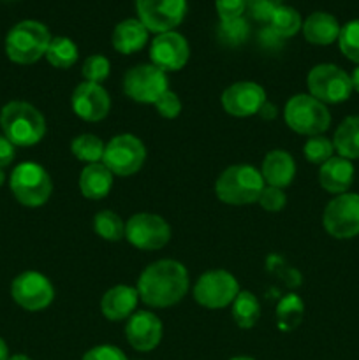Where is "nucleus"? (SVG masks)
<instances>
[{
  "label": "nucleus",
  "mask_w": 359,
  "mask_h": 360,
  "mask_svg": "<svg viewBox=\"0 0 359 360\" xmlns=\"http://www.w3.org/2000/svg\"><path fill=\"white\" fill-rule=\"evenodd\" d=\"M189 273L182 262L162 259L144 267L137 280V294L148 308H171L189 292Z\"/></svg>",
  "instance_id": "1"
},
{
  "label": "nucleus",
  "mask_w": 359,
  "mask_h": 360,
  "mask_svg": "<svg viewBox=\"0 0 359 360\" xmlns=\"http://www.w3.org/2000/svg\"><path fill=\"white\" fill-rule=\"evenodd\" d=\"M0 127L4 136L14 146H34L46 134V120L37 108L23 101H13L0 111Z\"/></svg>",
  "instance_id": "2"
},
{
  "label": "nucleus",
  "mask_w": 359,
  "mask_h": 360,
  "mask_svg": "<svg viewBox=\"0 0 359 360\" xmlns=\"http://www.w3.org/2000/svg\"><path fill=\"white\" fill-rule=\"evenodd\" d=\"M264 186L266 183L259 169L248 164H238L229 165L220 172L215 183V193L218 200L229 206H246L259 200Z\"/></svg>",
  "instance_id": "3"
},
{
  "label": "nucleus",
  "mask_w": 359,
  "mask_h": 360,
  "mask_svg": "<svg viewBox=\"0 0 359 360\" xmlns=\"http://www.w3.org/2000/svg\"><path fill=\"white\" fill-rule=\"evenodd\" d=\"M51 34L46 25L25 20L14 25L6 37V53L9 60L20 65H30L46 56Z\"/></svg>",
  "instance_id": "4"
},
{
  "label": "nucleus",
  "mask_w": 359,
  "mask_h": 360,
  "mask_svg": "<svg viewBox=\"0 0 359 360\" xmlns=\"http://www.w3.org/2000/svg\"><path fill=\"white\" fill-rule=\"evenodd\" d=\"M284 120L299 136H322L331 125V115L326 104L310 94L292 95L284 109Z\"/></svg>",
  "instance_id": "5"
},
{
  "label": "nucleus",
  "mask_w": 359,
  "mask_h": 360,
  "mask_svg": "<svg viewBox=\"0 0 359 360\" xmlns=\"http://www.w3.org/2000/svg\"><path fill=\"white\" fill-rule=\"evenodd\" d=\"M9 185L18 202L27 207L42 206L53 193V181L48 171L35 162H23L14 167Z\"/></svg>",
  "instance_id": "6"
},
{
  "label": "nucleus",
  "mask_w": 359,
  "mask_h": 360,
  "mask_svg": "<svg viewBox=\"0 0 359 360\" xmlns=\"http://www.w3.org/2000/svg\"><path fill=\"white\" fill-rule=\"evenodd\" d=\"M146 160V148L139 137L132 134H118L106 144L102 164L113 172V176H132L141 171Z\"/></svg>",
  "instance_id": "7"
},
{
  "label": "nucleus",
  "mask_w": 359,
  "mask_h": 360,
  "mask_svg": "<svg viewBox=\"0 0 359 360\" xmlns=\"http://www.w3.org/2000/svg\"><path fill=\"white\" fill-rule=\"evenodd\" d=\"M308 91L322 104H340L352 94L351 76L333 63H319L306 77Z\"/></svg>",
  "instance_id": "8"
},
{
  "label": "nucleus",
  "mask_w": 359,
  "mask_h": 360,
  "mask_svg": "<svg viewBox=\"0 0 359 360\" xmlns=\"http://www.w3.org/2000/svg\"><path fill=\"white\" fill-rule=\"evenodd\" d=\"M239 294V283L229 271L213 269L201 274L194 285V299L206 309H224Z\"/></svg>",
  "instance_id": "9"
},
{
  "label": "nucleus",
  "mask_w": 359,
  "mask_h": 360,
  "mask_svg": "<svg viewBox=\"0 0 359 360\" xmlns=\"http://www.w3.org/2000/svg\"><path fill=\"white\" fill-rule=\"evenodd\" d=\"M123 94L139 104H155L162 94L169 90V81L164 70L153 63H141L132 67L123 76Z\"/></svg>",
  "instance_id": "10"
},
{
  "label": "nucleus",
  "mask_w": 359,
  "mask_h": 360,
  "mask_svg": "<svg viewBox=\"0 0 359 360\" xmlns=\"http://www.w3.org/2000/svg\"><path fill=\"white\" fill-rule=\"evenodd\" d=\"M324 229L334 239L359 236V193H341L327 202L322 214Z\"/></svg>",
  "instance_id": "11"
},
{
  "label": "nucleus",
  "mask_w": 359,
  "mask_h": 360,
  "mask_svg": "<svg viewBox=\"0 0 359 360\" xmlns=\"http://www.w3.org/2000/svg\"><path fill=\"white\" fill-rule=\"evenodd\" d=\"M125 239L137 250L155 252L171 239V227L158 214L137 213L125 221Z\"/></svg>",
  "instance_id": "12"
},
{
  "label": "nucleus",
  "mask_w": 359,
  "mask_h": 360,
  "mask_svg": "<svg viewBox=\"0 0 359 360\" xmlns=\"http://www.w3.org/2000/svg\"><path fill=\"white\" fill-rule=\"evenodd\" d=\"M11 295L14 302L27 311H42L55 299V288L44 274L37 271H27L14 278L11 285Z\"/></svg>",
  "instance_id": "13"
},
{
  "label": "nucleus",
  "mask_w": 359,
  "mask_h": 360,
  "mask_svg": "<svg viewBox=\"0 0 359 360\" xmlns=\"http://www.w3.org/2000/svg\"><path fill=\"white\" fill-rule=\"evenodd\" d=\"M139 21L148 32H171L187 14V0H136Z\"/></svg>",
  "instance_id": "14"
},
{
  "label": "nucleus",
  "mask_w": 359,
  "mask_h": 360,
  "mask_svg": "<svg viewBox=\"0 0 359 360\" xmlns=\"http://www.w3.org/2000/svg\"><path fill=\"white\" fill-rule=\"evenodd\" d=\"M190 48L187 39L178 32H164L151 41L150 60L155 67L164 72H176L187 65Z\"/></svg>",
  "instance_id": "15"
},
{
  "label": "nucleus",
  "mask_w": 359,
  "mask_h": 360,
  "mask_svg": "<svg viewBox=\"0 0 359 360\" xmlns=\"http://www.w3.org/2000/svg\"><path fill=\"white\" fill-rule=\"evenodd\" d=\"M266 91L253 81H238L227 86L222 94V108L227 115L236 118H248L259 112L266 102Z\"/></svg>",
  "instance_id": "16"
},
{
  "label": "nucleus",
  "mask_w": 359,
  "mask_h": 360,
  "mask_svg": "<svg viewBox=\"0 0 359 360\" xmlns=\"http://www.w3.org/2000/svg\"><path fill=\"white\" fill-rule=\"evenodd\" d=\"M70 105L77 118L84 122H101L111 111V97L102 84L84 81L74 88Z\"/></svg>",
  "instance_id": "17"
},
{
  "label": "nucleus",
  "mask_w": 359,
  "mask_h": 360,
  "mask_svg": "<svg viewBox=\"0 0 359 360\" xmlns=\"http://www.w3.org/2000/svg\"><path fill=\"white\" fill-rule=\"evenodd\" d=\"M125 338L130 347L137 352L155 350L162 340V322L151 311H136L125 326Z\"/></svg>",
  "instance_id": "18"
},
{
  "label": "nucleus",
  "mask_w": 359,
  "mask_h": 360,
  "mask_svg": "<svg viewBox=\"0 0 359 360\" xmlns=\"http://www.w3.org/2000/svg\"><path fill=\"white\" fill-rule=\"evenodd\" d=\"M137 301H139L137 288L129 285H116L102 295L101 311L109 322H122L129 320L136 313Z\"/></svg>",
  "instance_id": "19"
},
{
  "label": "nucleus",
  "mask_w": 359,
  "mask_h": 360,
  "mask_svg": "<svg viewBox=\"0 0 359 360\" xmlns=\"http://www.w3.org/2000/svg\"><path fill=\"white\" fill-rule=\"evenodd\" d=\"M260 174L267 186H277L284 190L294 181L296 162L292 155L285 150H273L264 157L260 165Z\"/></svg>",
  "instance_id": "20"
},
{
  "label": "nucleus",
  "mask_w": 359,
  "mask_h": 360,
  "mask_svg": "<svg viewBox=\"0 0 359 360\" xmlns=\"http://www.w3.org/2000/svg\"><path fill=\"white\" fill-rule=\"evenodd\" d=\"M354 181V165L344 157H331L319 169V183L326 192L333 195L347 193Z\"/></svg>",
  "instance_id": "21"
},
{
  "label": "nucleus",
  "mask_w": 359,
  "mask_h": 360,
  "mask_svg": "<svg viewBox=\"0 0 359 360\" xmlns=\"http://www.w3.org/2000/svg\"><path fill=\"white\" fill-rule=\"evenodd\" d=\"M303 35L310 44L315 46H329L338 41L340 35V23L336 18L329 13H312L303 21Z\"/></svg>",
  "instance_id": "22"
},
{
  "label": "nucleus",
  "mask_w": 359,
  "mask_h": 360,
  "mask_svg": "<svg viewBox=\"0 0 359 360\" xmlns=\"http://www.w3.org/2000/svg\"><path fill=\"white\" fill-rule=\"evenodd\" d=\"M148 42V28L139 20L120 21L113 30V48L122 55H132L144 48Z\"/></svg>",
  "instance_id": "23"
},
{
  "label": "nucleus",
  "mask_w": 359,
  "mask_h": 360,
  "mask_svg": "<svg viewBox=\"0 0 359 360\" xmlns=\"http://www.w3.org/2000/svg\"><path fill=\"white\" fill-rule=\"evenodd\" d=\"M113 188V172L102 162L88 164L80 174V190L87 199L101 200Z\"/></svg>",
  "instance_id": "24"
},
{
  "label": "nucleus",
  "mask_w": 359,
  "mask_h": 360,
  "mask_svg": "<svg viewBox=\"0 0 359 360\" xmlns=\"http://www.w3.org/2000/svg\"><path fill=\"white\" fill-rule=\"evenodd\" d=\"M334 150L347 160L359 158V116H347L334 130Z\"/></svg>",
  "instance_id": "25"
},
{
  "label": "nucleus",
  "mask_w": 359,
  "mask_h": 360,
  "mask_svg": "<svg viewBox=\"0 0 359 360\" xmlns=\"http://www.w3.org/2000/svg\"><path fill=\"white\" fill-rule=\"evenodd\" d=\"M231 313L239 329H252L260 319V304L252 292L239 290L231 304Z\"/></svg>",
  "instance_id": "26"
},
{
  "label": "nucleus",
  "mask_w": 359,
  "mask_h": 360,
  "mask_svg": "<svg viewBox=\"0 0 359 360\" xmlns=\"http://www.w3.org/2000/svg\"><path fill=\"white\" fill-rule=\"evenodd\" d=\"M277 327L282 333H291V330L298 329L301 323L303 316H305V302L299 295L287 294L285 297L280 299L277 304Z\"/></svg>",
  "instance_id": "27"
},
{
  "label": "nucleus",
  "mask_w": 359,
  "mask_h": 360,
  "mask_svg": "<svg viewBox=\"0 0 359 360\" xmlns=\"http://www.w3.org/2000/svg\"><path fill=\"white\" fill-rule=\"evenodd\" d=\"M80 58L77 46L69 37H53L46 51V60L55 69H70Z\"/></svg>",
  "instance_id": "28"
},
{
  "label": "nucleus",
  "mask_w": 359,
  "mask_h": 360,
  "mask_svg": "<svg viewBox=\"0 0 359 360\" xmlns=\"http://www.w3.org/2000/svg\"><path fill=\"white\" fill-rule=\"evenodd\" d=\"M267 27H270L278 37L285 41V39L292 37V35H296L299 30H301L303 27L301 14H299L296 9H292V7L280 6L277 11H275L273 16H271Z\"/></svg>",
  "instance_id": "29"
},
{
  "label": "nucleus",
  "mask_w": 359,
  "mask_h": 360,
  "mask_svg": "<svg viewBox=\"0 0 359 360\" xmlns=\"http://www.w3.org/2000/svg\"><path fill=\"white\" fill-rule=\"evenodd\" d=\"M106 144L102 143L101 137L94 136V134H81V136L74 137L70 143V151L74 157L87 164H97L102 162V155H104Z\"/></svg>",
  "instance_id": "30"
},
{
  "label": "nucleus",
  "mask_w": 359,
  "mask_h": 360,
  "mask_svg": "<svg viewBox=\"0 0 359 360\" xmlns=\"http://www.w3.org/2000/svg\"><path fill=\"white\" fill-rule=\"evenodd\" d=\"M94 231L104 241L116 243L125 238V224L115 211H99L94 217Z\"/></svg>",
  "instance_id": "31"
},
{
  "label": "nucleus",
  "mask_w": 359,
  "mask_h": 360,
  "mask_svg": "<svg viewBox=\"0 0 359 360\" xmlns=\"http://www.w3.org/2000/svg\"><path fill=\"white\" fill-rule=\"evenodd\" d=\"M250 27L245 18H236L231 21H220L217 27V39L224 46H241L248 39Z\"/></svg>",
  "instance_id": "32"
},
{
  "label": "nucleus",
  "mask_w": 359,
  "mask_h": 360,
  "mask_svg": "<svg viewBox=\"0 0 359 360\" xmlns=\"http://www.w3.org/2000/svg\"><path fill=\"white\" fill-rule=\"evenodd\" d=\"M334 153V146H333V141L327 139L324 136H313L310 137L308 141L305 143L303 146V155H305L306 160L310 164H315V165H322L324 162L329 160Z\"/></svg>",
  "instance_id": "33"
},
{
  "label": "nucleus",
  "mask_w": 359,
  "mask_h": 360,
  "mask_svg": "<svg viewBox=\"0 0 359 360\" xmlns=\"http://www.w3.org/2000/svg\"><path fill=\"white\" fill-rule=\"evenodd\" d=\"M338 46L351 62L359 65V20L348 21L347 25L341 27L340 35H338Z\"/></svg>",
  "instance_id": "34"
},
{
  "label": "nucleus",
  "mask_w": 359,
  "mask_h": 360,
  "mask_svg": "<svg viewBox=\"0 0 359 360\" xmlns=\"http://www.w3.org/2000/svg\"><path fill=\"white\" fill-rule=\"evenodd\" d=\"M109 72H111V63L104 55H90L81 67V74L88 83L101 84L102 81L108 79Z\"/></svg>",
  "instance_id": "35"
},
{
  "label": "nucleus",
  "mask_w": 359,
  "mask_h": 360,
  "mask_svg": "<svg viewBox=\"0 0 359 360\" xmlns=\"http://www.w3.org/2000/svg\"><path fill=\"white\" fill-rule=\"evenodd\" d=\"M257 202L267 213H278L287 204V197H285V192L282 188H277V186H264Z\"/></svg>",
  "instance_id": "36"
},
{
  "label": "nucleus",
  "mask_w": 359,
  "mask_h": 360,
  "mask_svg": "<svg viewBox=\"0 0 359 360\" xmlns=\"http://www.w3.org/2000/svg\"><path fill=\"white\" fill-rule=\"evenodd\" d=\"M153 105L158 115L165 120L178 118L180 112H182V101H180V97L172 90L162 94Z\"/></svg>",
  "instance_id": "37"
},
{
  "label": "nucleus",
  "mask_w": 359,
  "mask_h": 360,
  "mask_svg": "<svg viewBox=\"0 0 359 360\" xmlns=\"http://www.w3.org/2000/svg\"><path fill=\"white\" fill-rule=\"evenodd\" d=\"M282 6V0H246V9L250 11V16L263 23H270L275 11Z\"/></svg>",
  "instance_id": "38"
},
{
  "label": "nucleus",
  "mask_w": 359,
  "mask_h": 360,
  "mask_svg": "<svg viewBox=\"0 0 359 360\" xmlns=\"http://www.w3.org/2000/svg\"><path fill=\"white\" fill-rule=\"evenodd\" d=\"M215 9L220 21L236 20V18H243V13L246 11V0H217Z\"/></svg>",
  "instance_id": "39"
},
{
  "label": "nucleus",
  "mask_w": 359,
  "mask_h": 360,
  "mask_svg": "<svg viewBox=\"0 0 359 360\" xmlns=\"http://www.w3.org/2000/svg\"><path fill=\"white\" fill-rule=\"evenodd\" d=\"M81 360H129L127 355L113 345H99L90 348Z\"/></svg>",
  "instance_id": "40"
},
{
  "label": "nucleus",
  "mask_w": 359,
  "mask_h": 360,
  "mask_svg": "<svg viewBox=\"0 0 359 360\" xmlns=\"http://www.w3.org/2000/svg\"><path fill=\"white\" fill-rule=\"evenodd\" d=\"M14 148L16 146L6 136H0V169L7 167L14 160V155H16Z\"/></svg>",
  "instance_id": "41"
},
{
  "label": "nucleus",
  "mask_w": 359,
  "mask_h": 360,
  "mask_svg": "<svg viewBox=\"0 0 359 360\" xmlns=\"http://www.w3.org/2000/svg\"><path fill=\"white\" fill-rule=\"evenodd\" d=\"M259 41H260V44L266 46V48H278V46L284 42V39L278 37V35L275 34L270 27H266L259 32Z\"/></svg>",
  "instance_id": "42"
},
{
  "label": "nucleus",
  "mask_w": 359,
  "mask_h": 360,
  "mask_svg": "<svg viewBox=\"0 0 359 360\" xmlns=\"http://www.w3.org/2000/svg\"><path fill=\"white\" fill-rule=\"evenodd\" d=\"M257 116H259V118H263L264 122H271V120H275L278 116L277 105L271 104V102L266 101L263 104V108L259 109V112H257Z\"/></svg>",
  "instance_id": "43"
},
{
  "label": "nucleus",
  "mask_w": 359,
  "mask_h": 360,
  "mask_svg": "<svg viewBox=\"0 0 359 360\" xmlns=\"http://www.w3.org/2000/svg\"><path fill=\"white\" fill-rule=\"evenodd\" d=\"M351 83H352V90L359 91V65L352 70L351 74Z\"/></svg>",
  "instance_id": "44"
},
{
  "label": "nucleus",
  "mask_w": 359,
  "mask_h": 360,
  "mask_svg": "<svg viewBox=\"0 0 359 360\" xmlns=\"http://www.w3.org/2000/svg\"><path fill=\"white\" fill-rule=\"evenodd\" d=\"M0 360H9V348L2 338H0Z\"/></svg>",
  "instance_id": "45"
},
{
  "label": "nucleus",
  "mask_w": 359,
  "mask_h": 360,
  "mask_svg": "<svg viewBox=\"0 0 359 360\" xmlns=\"http://www.w3.org/2000/svg\"><path fill=\"white\" fill-rule=\"evenodd\" d=\"M9 360H32L27 355H14V357H9Z\"/></svg>",
  "instance_id": "46"
},
{
  "label": "nucleus",
  "mask_w": 359,
  "mask_h": 360,
  "mask_svg": "<svg viewBox=\"0 0 359 360\" xmlns=\"http://www.w3.org/2000/svg\"><path fill=\"white\" fill-rule=\"evenodd\" d=\"M4 181H6V172H4V169H0V186L4 185Z\"/></svg>",
  "instance_id": "47"
},
{
  "label": "nucleus",
  "mask_w": 359,
  "mask_h": 360,
  "mask_svg": "<svg viewBox=\"0 0 359 360\" xmlns=\"http://www.w3.org/2000/svg\"><path fill=\"white\" fill-rule=\"evenodd\" d=\"M231 360H256V359H252V357H232Z\"/></svg>",
  "instance_id": "48"
},
{
  "label": "nucleus",
  "mask_w": 359,
  "mask_h": 360,
  "mask_svg": "<svg viewBox=\"0 0 359 360\" xmlns=\"http://www.w3.org/2000/svg\"><path fill=\"white\" fill-rule=\"evenodd\" d=\"M137 360H141V359H137Z\"/></svg>",
  "instance_id": "49"
}]
</instances>
